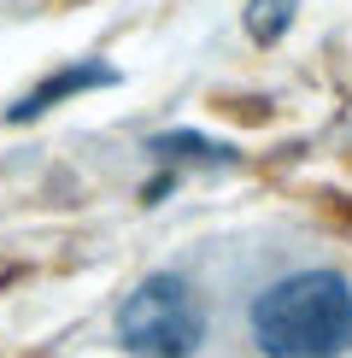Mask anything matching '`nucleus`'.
<instances>
[{"label": "nucleus", "instance_id": "f257e3e1", "mask_svg": "<svg viewBox=\"0 0 352 358\" xmlns=\"http://www.w3.org/2000/svg\"><path fill=\"white\" fill-rule=\"evenodd\" d=\"M264 358H346L352 352V282L341 271H293L247 311Z\"/></svg>", "mask_w": 352, "mask_h": 358}, {"label": "nucleus", "instance_id": "f03ea898", "mask_svg": "<svg viewBox=\"0 0 352 358\" xmlns=\"http://www.w3.org/2000/svg\"><path fill=\"white\" fill-rule=\"evenodd\" d=\"M200 341H205V306L194 282L176 271L135 282L117 306V347L135 358H194Z\"/></svg>", "mask_w": 352, "mask_h": 358}, {"label": "nucleus", "instance_id": "7ed1b4c3", "mask_svg": "<svg viewBox=\"0 0 352 358\" xmlns=\"http://www.w3.org/2000/svg\"><path fill=\"white\" fill-rule=\"evenodd\" d=\"M117 83V71L112 65H94V59H77V65H65V71H53L47 83H36L29 88V94L18 100V106H12L6 117L12 124H36L41 112H53L59 100H71V94H88V88H112Z\"/></svg>", "mask_w": 352, "mask_h": 358}, {"label": "nucleus", "instance_id": "20e7f679", "mask_svg": "<svg viewBox=\"0 0 352 358\" xmlns=\"http://www.w3.org/2000/svg\"><path fill=\"white\" fill-rule=\"evenodd\" d=\"M147 153H153V159H194V165H229L235 147L205 141V136H153V141H147Z\"/></svg>", "mask_w": 352, "mask_h": 358}, {"label": "nucleus", "instance_id": "39448f33", "mask_svg": "<svg viewBox=\"0 0 352 358\" xmlns=\"http://www.w3.org/2000/svg\"><path fill=\"white\" fill-rule=\"evenodd\" d=\"M293 6H300V0H247V29H253V41H276L293 24Z\"/></svg>", "mask_w": 352, "mask_h": 358}]
</instances>
